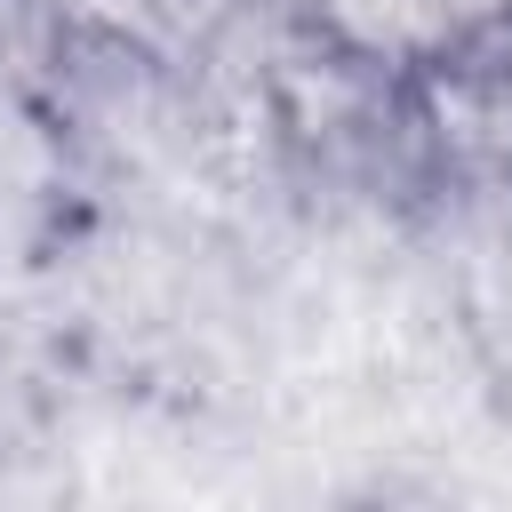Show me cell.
<instances>
[{
    "instance_id": "obj_2",
    "label": "cell",
    "mask_w": 512,
    "mask_h": 512,
    "mask_svg": "<svg viewBox=\"0 0 512 512\" xmlns=\"http://www.w3.org/2000/svg\"><path fill=\"white\" fill-rule=\"evenodd\" d=\"M64 16H88V24H128V16H144V0H56Z\"/></svg>"
},
{
    "instance_id": "obj_1",
    "label": "cell",
    "mask_w": 512,
    "mask_h": 512,
    "mask_svg": "<svg viewBox=\"0 0 512 512\" xmlns=\"http://www.w3.org/2000/svg\"><path fill=\"white\" fill-rule=\"evenodd\" d=\"M328 24L352 48H416L448 24V0H328Z\"/></svg>"
}]
</instances>
